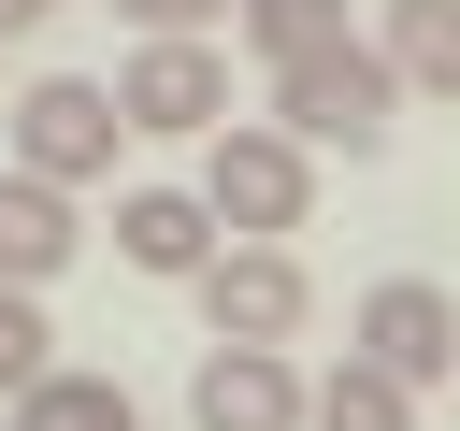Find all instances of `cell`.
<instances>
[{"mask_svg":"<svg viewBox=\"0 0 460 431\" xmlns=\"http://www.w3.org/2000/svg\"><path fill=\"white\" fill-rule=\"evenodd\" d=\"M388 72L402 86H431V101H460V0H388Z\"/></svg>","mask_w":460,"mask_h":431,"instance_id":"obj_11","label":"cell"},{"mask_svg":"<svg viewBox=\"0 0 460 431\" xmlns=\"http://www.w3.org/2000/svg\"><path fill=\"white\" fill-rule=\"evenodd\" d=\"M43 374H58V330H43V302H29V287H0V402H29Z\"/></svg>","mask_w":460,"mask_h":431,"instance_id":"obj_14","label":"cell"},{"mask_svg":"<svg viewBox=\"0 0 460 431\" xmlns=\"http://www.w3.org/2000/svg\"><path fill=\"white\" fill-rule=\"evenodd\" d=\"M187 417L201 431H316V388L288 374V345H201Z\"/></svg>","mask_w":460,"mask_h":431,"instance_id":"obj_6","label":"cell"},{"mask_svg":"<svg viewBox=\"0 0 460 431\" xmlns=\"http://www.w3.org/2000/svg\"><path fill=\"white\" fill-rule=\"evenodd\" d=\"M115 144H129L115 86H86V72H43V86H14V172H43V187H86V172H115Z\"/></svg>","mask_w":460,"mask_h":431,"instance_id":"obj_3","label":"cell"},{"mask_svg":"<svg viewBox=\"0 0 460 431\" xmlns=\"http://www.w3.org/2000/svg\"><path fill=\"white\" fill-rule=\"evenodd\" d=\"M388 101H402L388 43H331V57H288L273 72V129H302L316 158H374L388 144Z\"/></svg>","mask_w":460,"mask_h":431,"instance_id":"obj_1","label":"cell"},{"mask_svg":"<svg viewBox=\"0 0 460 431\" xmlns=\"http://www.w3.org/2000/svg\"><path fill=\"white\" fill-rule=\"evenodd\" d=\"M144 43H172V29H216V14H244V0H115Z\"/></svg>","mask_w":460,"mask_h":431,"instance_id":"obj_15","label":"cell"},{"mask_svg":"<svg viewBox=\"0 0 460 431\" xmlns=\"http://www.w3.org/2000/svg\"><path fill=\"white\" fill-rule=\"evenodd\" d=\"M72 244H86V230H72V187H43V172H0V287H43Z\"/></svg>","mask_w":460,"mask_h":431,"instance_id":"obj_9","label":"cell"},{"mask_svg":"<svg viewBox=\"0 0 460 431\" xmlns=\"http://www.w3.org/2000/svg\"><path fill=\"white\" fill-rule=\"evenodd\" d=\"M244 43L288 72V57H331L345 43V0H244Z\"/></svg>","mask_w":460,"mask_h":431,"instance_id":"obj_13","label":"cell"},{"mask_svg":"<svg viewBox=\"0 0 460 431\" xmlns=\"http://www.w3.org/2000/svg\"><path fill=\"white\" fill-rule=\"evenodd\" d=\"M316 431H417V388H402L388 359H359V345H345V359L316 374Z\"/></svg>","mask_w":460,"mask_h":431,"instance_id":"obj_10","label":"cell"},{"mask_svg":"<svg viewBox=\"0 0 460 431\" xmlns=\"http://www.w3.org/2000/svg\"><path fill=\"white\" fill-rule=\"evenodd\" d=\"M187 287H201V330H216V345H288V330L316 316V287H302L288 244H216Z\"/></svg>","mask_w":460,"mask_h":431,"instance_id":"obj_4","label":"cell"},{"mask_svg":"<svg viewBox=\"0 0 460 431\" xmlns=\"http://www.w3.org/2000/svg\"><path fill=\"white\" fill-rule=\"evenodd\" d=\"M43 14H58V0H0V29H43Z\"/></svg>","mask_w":460,"mask_h":431,"instance_id":"obj_16","label":"cell"},{"mask_svg":"<svg viewBox=\"0 0 460 431\" xmlns=\"http://www.w3.org/2000/svg\"><path fill=\"white\" fill-rule=\"evenodd\" d=\"M115 115H129V129H201V144H216V129H230V57H216L201 29H172V43H144V57L115 72Z\"/></svg>","mask_w":460,"mask_h":431,"instance_id":"obj_5","label":"cell"},{"mask_svg":"<svg viewBox=\"0 0 460 431\" xmlns=\"http://www.w3.org/2000/svg\"><path fill=\"white\" fill-rule=\"evenodd\" d=\"M0 43H14V29H0Z\"/></svg>","mask_w":460,"mask_h":431,"instance_id":"obj_17","label":"cell"},{"mask_svg":"<svg viewBox=\"0 0 460 431\" xmlns=\"http://www.w3.org/2000/svg\"><path fill=\"white\" fill-rule=\"evenodd\" d=\"M345 345H359V359H388L402 388H431V374H460V302H446V287H417V273H388V287H359Z\"/></svg>","mask_w":460,"mask_h":431,"instance_id":"obj_7","label":"cell"},{"mask_svg":"<svg viewBox=\"0 0 460 431\" xmlns=\"http://www.w3.org/2000/svg\"><path fill=\"white\" fill-rule=\"evenodd\" d=\"M115 259L129 273H201L216 259V201L201 187H129L115 201Z\"/></svg>","mask_w":460,"mask_h":431,"instance_id":"obj_8","label":"cell"},{"mask_svg":"<svg viewBox=\"0 0 460 431\" xmlns=\"http://www.w3.org/2000/svg\"><path fill=\"white\" fill-rule=\"evenodd\" d=\"M14 431H144V417H129L115 374H43V388L14 402Z\"/></svg>","mask_w":460,"mask_h":431,"instance_id":"obj_12","label":"cell"},{"mask_svg":"<svg viewBox=\"0 0 460 431\" xmlns=\"http://www.w3.org/2000/svg\"><path fill=\"white\" fill-rule=\"evenodd\" d=\"M201 201H216V230L230 244H288L302 216H316V144L302 129H216V158H201Z\"/></svg>","mask_w":460,"mask_h":431,"instance_id":"obj_2","label":"cell"}]
</instances>
